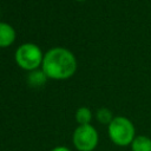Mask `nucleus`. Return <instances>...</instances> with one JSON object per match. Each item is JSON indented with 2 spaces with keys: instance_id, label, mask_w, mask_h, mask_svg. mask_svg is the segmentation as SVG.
<instances>
[{
  "instance_id": "obj_1",
  "label": "nucleus",
  "mask_w": 151,
  "mask_h": 151,
  "mask_svg": "<svg viewBox=\"0 0 151 151\" xmlns=\"http://www.w3.org/2000/svg\"><path fill=\"white\" fill-rule=\"evenodd\" d=\"M41 70L48 79H68L77 71V59L70 50L64 47H53L44 55Z\"/></svg>"
},
{
  "instance_id": "obj_2",
  "label": "nucleus",
  "mask_w": 151,
  "mask_h": 151,
  "mask_svg": "<svg viewBox=\"0 0 151 151\" xmlns=\"http://www.w3.org/2000/svg\"><path fill=\"white\" fill-rule=\"evenodd\" d=\"M107 133L113 144L117 146H127L131 145L134 139L136 127L133 123L124 116H117L107 125Z\"/></svg>"
},
{
  "instance_id": "obj_3",
  "label": "nucleus",
  "mask_w": 151,
  "mask_h": 151,
  "mask_svg": "<svg viewBox=\"0 0 151 151\" xmlns=\"http://www.w3.org/2000/svg\"><path fill=\"white\" fill-rule=\"evenodd\" d=\"M14 59L19 67L31 72L38 70L39 66H41L44 54L38 45L33 42H25L17 48Z\"/></svg>"
},
{
  "instance_id": "obj_4",
  "label": "nucleus",
  "mask_w": 151,
  "mask_h": 151,
  "mask_svg": "<svg viewBox=\"0 0 151 151\" xmlns=\"http://www.w3.org/2000/svg\"><path fill=\"white\" fill-rule=\"evenodd\" d=\"M98 142V131L91 124L78 125L72 136V143L78 151H93Z\"/></svg>"
},
{
  "instance_id": "obj_5",
  "label": "nucleus",
  "mask_w": 151,
  "mask_h": 151,
  "mask_svg": "<svg viewBox=\"0 0 151 151\" xmlns=\"http://www.w3.org/2000/svg\"><path fill=\"white\" fill-rule=\"evenodd\" d=\"M15 31L14 28L7 24L0 21V47H8L15 41Z\"/></svg>"
},
{
  "instance_id": "obj_6",
  "label": "nucleus",
  "mask_w": 151,
  "mask_h": 151,
  "mask_svg": "<svg viewBox=\"0 0 151 151\" xmlns=\"http://www.w3.org/2000/svg\"><path fill=\"white\" fill-rule=\"evenodd\" d=\"M130 146L131 151H151V138L145 134H137Z\"/></svg>"
},
{
  "instance_id": "obj_7",
  "label": "nucleus",
  "mask_w": 151,
  "mask_h": 151,
  "mask_svg": "<svg viewBox=\"0 0 151 151\" xmlns=\"http://www.w3.org/2000/svg\"><path fill=\"white\" fill-rule=\"evenodd\" d=\"M47 76L45 74V72L42 70H34V71H31L28 72V76H27V83L33 86V87H39V86H42L46 80H47Z\"/></svg>"
},
{
  "instance_id": "obj_8",
  "label": "nucleus",
  "mask_w": 151,
  "mask_h": 151,
  "mask_svg": "<svg viewBox=\"0 0 151 151\" xmlns=\"http://www.w3.org/2000/svg\"><path fill=\"white\" fill-rule=\"evenodd\" d=\"M76 120L78 125H86L90 124L92 120V112L88 107L81 106L76 111Z\"/></svg>"
},
{
  "instance_id": "obj_9",
  "label": "nucleus",
  "mask_w": 151,
  "mask_h": 151,
  "mask_svg": "<svg viewBox=\"0 0 151 151\" xmlns=\"http://www.w3.org/2000/svg\"><path fill=\"white\" fill-rule=\"evenodd\" d=\"M96 118H97V120H98L100 124H106V125H109V124L112 122V119H113L114 117H113L112 112H111L109 109L101 107V109H99V110L97 111Z\"/></svg>"
},
{
  "instance_id": "obj_10",
  "label": "nucleus",
  "mask_w": 151,
  "mask_h": 151,
  "mask_svg": "<svg viewBox=\"0 0 151 151\" xmlns=\"http://www.w3.org/2000/svg\"><path fill=\"white\" fill-rule=\"evenodd\" d=\"M51 151H71V150L67 149V147H65V146H57V147L52 149Z\"/></svg>"
},
{
  "instance_id": "obj_11",
  "label": "nucleus",
  "mask_w": 151,
  "mask_h": 151,
  "mask_svg": "<svg viewBox=\"0 0 151 151\" xmlns=\"http://www.w3.org/2000/svg\"><path fill=\"white\" fill-rule=\"evenodd\" d=\"M76 1H79V2H83V1H85V0H76Z\"/></svg>"
}]
</instances>
